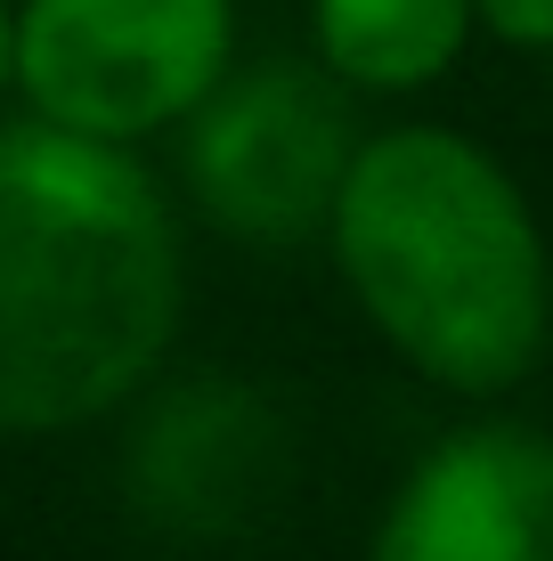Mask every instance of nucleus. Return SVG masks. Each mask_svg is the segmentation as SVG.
I'll return each mask as SVG.
<instances>
[{"label":"nucleus","mask_w":553,"mask_h":561,"mask_svg":"<svg viewBox=\"0 0 553 561\" xmlns=\"http://www.w3.org/2000/svg\"><path fill=\"white\" fill-rule=\"evenodd\" d=\"M180 228L123 139L0 130V432L114 415L180 334Z\"/></svg>","instance_id":"obj_1"},{"label":"nucleus","mask_w":553,"mask_h":561,"mask_svg":"<svg viewBox=\"0 0 553 561\" xmlns=\"http://www.w3.org/2000/svg\"><path fill=\"white\" fill-rule=\"evenodd\" d=\"M326 237L375 334L424 382L512 391L553 325V268L529 196L464 130L407 123L358 139Z\"/></svg>","instance_id":"obj_2"},{"label":"nucleus","mask_w":553,"mask_h":561,"mask_svg":"<svg viewBox=\"0 0 553 561\" xmlns=\"http://www.w3.org/2000/svg\"><path fill=\"white\" fill-rule=\"evenodd\" d=\"M237 49L228 0H25L16 90L57 130L147 139L187 123Z\"/></svg>","instance_id":"obj_3"},{"label":"nucleus","mask_w":553,"mask_h":561,"mask_svg":"<svg viewBox=\"0 0 553 561\" xmlns=\"http://www.w3.org/2000/svg\"><path fill=\"white\" fill-rule=\"evenodd\" d=\"M358 154L350 106L310 66H253L212 82L187 130V187L220 228L261 244H293L326 228L334 187Z\"/></svg>","instance_id":"obj_4"},{"label":"nucleus","mask_w":553,"mask_h":561,"mask_svg":"<svg viewBox=\"0 0 553 561\" xmlns=\"http://www.w3.org/2000/svg\"><path fill=\"white\" fill-rule=\"evenodd\" d=\"M367 561H553V439L464 423L399 480Z\"/></svg>","instance_id":"obj_5"},{"label":"nucleus","mask_w":553,"mask_h":561,"mask_svg":"<svg viewBox=\"0 0 553 561\" xmlns=\"http://www.w3.org/2000/svg\"><path fill=\"white\" fill-rule=\"evenodd\" d=\"M269 472H277V432L253 408V391H187L139 439V489L163 505V520H187L196 537L253 520Z\"/></svg>","instance_id":"obj_6"},{"label":"nucleus","mask_w":553,"mask_h":561,"mask_svg":"<svg viewBox=\"0 0 553 561\" xmlns=\"http://www.w3.org/2000/svg\"><path fill=\"white\" fill-rule=\"evenodd\" d=\"M310 25L350 90H424L464 57L472 0H310Z\"/></svg>","instance_id":"obj_7"},{"label":"nucleus","mask_w":553,"mask_h":561,"mask_svg":"<svg viewBox=\"0 0 553 561\" xmlns=\"http://www.w3.org/2000/svg\"><path fill=\"white\" fill-rule=\"evenodd\" d=\"M472 25L512 49H553V0H472Z\"/></svg>","instance_id":"obj_8"},{"label":"nucleus","mask_w":553,"mask_h":561,"mask_svg":"<svg viewBox=\"0 0 553 561\" xmlns=\"http://www.w3.org/2000/svg\"><path fill=\"white\" fill-rule=\"evenodd\" d=\"M0 90H16V9L0 0Z\"/></svg>","instance_id":"obj_9"}]
</instances>
